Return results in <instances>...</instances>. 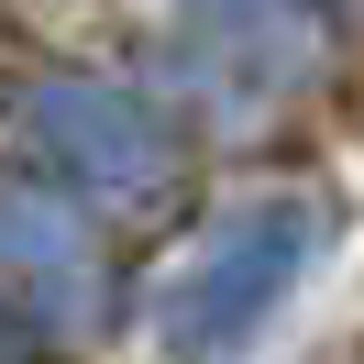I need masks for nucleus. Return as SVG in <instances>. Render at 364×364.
Returning a JSON list of instances; mask_svg holds the SVG:
<instances>
[{
    "label": "nucleus",
    "mask_w": 364,
    "mask_h": 364,
    "mask_svg": "<svg viewBox=\"0 0 364 364\" xmlns=\"http://www.w3.org/2000/svg\"><path fill=\"white\" fill-rule=\"evenodd\" d=\"M298 254H309V221L298 210H265V221H243L221 254H210L199 276L177 287V309H166V353H232V342L254 331V320L287 298V276H298Z\"/></svg>",
    "instance_id": "1"
}]
</instances>
